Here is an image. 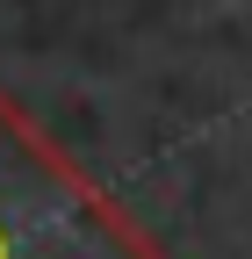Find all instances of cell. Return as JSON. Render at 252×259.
Returning <instances> with one entry per match:
<instances>
[{
  "label": "cell",
  "instance_id": "obj_1",
  "mask_svg": "<svg viewBox=\"0 0 252 259\" xmlns=\"http://www.w3.org/2000/svg\"><path fill=\"white\" fill-rule=\"evenodd\" d=\"M0 259H144L130 223L0 101Z\"/></svg>",
  "mask_w": 252,
  "mask_h": 259
}]
</instances>
